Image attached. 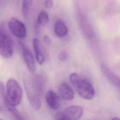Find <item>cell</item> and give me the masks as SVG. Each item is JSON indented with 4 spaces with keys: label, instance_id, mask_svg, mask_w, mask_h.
Segmentation results:
<instances>
[{
    "label": "cell",
    "instance_id": "obj_1",
    "mask_svg": "<svg viewBox=\"0 0 120 120\" xmlns=\"http://www.w3.org/2000/svg\"><path fill=\"white\" fill-rule=\"evenodd\" d=\"M23 83L31 106L36 110L39 109L41 106L42 95L45 85L43 78L39 75H25Z\"/></svg>",
    "mask_w": 120,
    "mask_h": 120
},
{
    "label": "cell",
    "instance_id": "obj_2",
    "mask_svg": "<svg viewBox=\"0 0 120 120\" xmlns=\"http://www.w3.org/2000/svg\"><path fill=\"white\" fill-rule=\"evenodd\" d=\"M13 53L12 39L3 24H0V55L5 59L10 58Z\"/></svg>",
    "mask_w": 120,
    "mask_h": 120
},
{
    "label": "cell",
    "instance_id": "obj_3",
    "mask_svg": "<svg viewBox=\"0 0 120 120\" xmlns=\"http://www.w3.org/2000/svg\"><path fill=\"white\" fill-rule=\"evenodd\" d=\"M6 88L7 96L11 103L15 106L19 105L22 98V90L18 82L14 79H9Z\"/></svg>",
    "mask_w": 120,
    "mask_h": 120
},
{
    "label": "cell",
    "instance_id": "obj_4",
    "mask_svg": "<svg viewBox=\"0 0 120 120\" xmlns=\"http://www.w3.org/2000/svg\"><path fill=\"white\" fill-rule=\"evenodd\" d=\"M75 87L78 94L83 98L90 100L95 96V91L93 85L85 79L81 78Z\"/></svg>",
    "mask_w": 120,
    "mask_h": 120
},
{
    "label": "cell",
    "instance_id": "obj_5",
    "mask_svg": "<svg viewBox=\"0 0 120 120\" xmlns=\"http://www.w3.org/2000/svg\"><path fill=\"white\" fill-rule=\"evenodd\" d=\"M8 27L12 34L19 38H23L26 36L27 30L25 25L15 17H12L9 20Z\"/></svg>",
    "mask_w": 120,
    "mask_h": 120
},
{
    "label": "cell",
    "instance_id": "obj_6",
    "mask_svg": "<svg viewBox=\"0 0 120 120\" xmlns=\"http://www.w3.org/2000/svg\"><path fill=\"white\" fill-rule=\"evenodd\" d=\"M21 48L22 56L26 65L30 72L33 74L36 70V64L34 57L29 49L23 45H21Z\"/></svg>",
    "mask_w": 120,
    "mask_h": 120
},
{
    "label": "cell",
    "instance_id": "obj_7",
    "mask_svg": "<svg viewBox=\"0 0 120 120\" xmlns=\"http://www.w3.org/2000/svg\"><path fill=\"white\" fill-rule=\"evenodd\" d=\"M83 108L78 105L67 107L63 112L66 120H78L83 114Z\"/></svg>",
    "mask_w": 120,
    "mask_h": 120
},
{
    "label": "cell",
    "instance_id": "obj_8",
    "mask_svg": "<svg viewBox=\"0 0 120 120\" xmlns=\"http://www.w3.org/2000/svg\"><path fill=\"white\" fill-rule=\"evenodd\" d=\"M13 105L9 101L3 83L0 81V112H7L8 108Z\"/></svg>",
    "mask_w": 120,
    "mask_h": 120
},
{
    "label": "cell",
    "instance_id": "obj_9",
    "mask_svg": "<svg viewBox=\"0 0 120 120\" xmlns=\"http://www.w3.org/2000/svg\"><path fill=\"white\" fill-rule=\"evenodd\" d=\"M58 92L60 96L65 100H70L74 98V91L73 89L65 82L59 86Z\"/></svg>",
    "mask_w": 120,
    "mask_h": 120
},
{
    "label": "cell",
    "instance_id": "obj_10",
    "mask_svg": "<svg viewBox=\"0 0 120 120\" xmlns=\"http://www.w3.org/2000/svg\"><path fill=\"white\" fill-rule=\"evenodd\" d=\"M45 99L48 105L53 110L59 109L60 106L59 96L53 91L49 90L46 94Z\"/></svg>",
    "mask_w": 120,
    "mask_h": 120
},
{
    "label": "cell",
    "instance_id": "obj_11",
    "mask_svg": "<svg viewBox=\"0 0 120 120\" xmlns=\"http://www.w3.org/2000/svg\"><path fill=\"white\" fill-rule=\"evenodd\" d=\"M101 69L107 79L115 87L119 88L120 79L119 77L105 65H101Z\"/></svg>",
    "mask_w": 120,
    "mask_h": 120
},
{
    "label": "cell",
    "instance_id": "obj_12",
    "mask_svg": "<svg viewBox=\"0 0 120 120\" xmlns=\"http://www.w3.org/2000/svg\"><path fill=\"white\" fill-rule=\"evenodd\" d=\"M33 47L35 52L36 59L39 65H42L45 61V55L41 48V45L38 39L34 38L33 39Z\"/></svg>",
    "mask_w": 120,
    "mask_h": 120
},
{
    "label": "cell",
    "instance_id": "obj_13",
    "mask_svg": "<svg viewBox=\"0 0 120 120\" xmlns=\"http://www.w3.org/2000/svg\"><path fill=\"white\" fill-rule=\"evenodd\" d=\"M54 32L55 34L59 37L66 36L68 33V29L63 21L57 20L54 24Z\"/></svg>",
    "mask_w": 120,
    "mask_h": 120
},
{
    "label": "cell",
    "instance_id": "obj_14",
    "mask_svg": "<svg viewBox=\"0 0 120 120\" xmlns=\"http://www.w3.org/2000/svg\"><path fill=\"white\" fill-rule=\"evenodd\" d=\"M49 22V16L47 12L45 10L40 11L37 19V24L39 26H44Z\"/></svg>",
    "mask_w": 120,
    "mask_h": 120
},
{
    "label": "cell",
    "instance_id": "obj_15",
    "mask_svg": "<svg viewBox=\"0 0 120 120\" xmlns=\"http://www.w3.org/2000/svg\"><path fill=\"white\" fill-rule=\"evenodd\" d=\"M33 0H23L22 2V13L23 17L26 19L29 15V13Z\"/></svg>",
    "mask_w": 120,
    "mask_h": 120
},
{
    "label": "cell",
    "instance_id": "obj_16",
    "mask_svg": "<svg viewBox=\"0 0 120 120\" xmlns=\"http://www.w3.org/2000/svg\"><path fill=\"white\" fill-rule=\"evenodd\" d=\"M81 79V78L79 75L75 73H72L69 76L70 82L74 87H75L77 85Z\"/></svg>",
    "mask_w": 120,
    "mask_h": 120
},
{
    "label": "cell",
    "instance_id": "obj_17",
    "mask_svg": "<svg viewBox=\"0 0 120 120\" xmlns=\"http://www.w3.org/2000/svg\"><path fill=\"white\" fill-rule=\"evenodd\" d=\"M53 5L52 0H45L44 3V7L47 9L51 8Z\"/></svg>",
    "mask_w": 120,
    "mask_h": 120
},
{
    "label": "cell",
    "instance_id": "obj_18",
    "mask_svg": "<svg viewBox=\"0 0 120 120\" xmlns=\"http://www.w3.org/2000/svg\"><path fill=\"white\" fill-rule=\"evenodd\" d=\"M59 59L62 61H65L67 59V54L65 52H60L58 55Z\"/></svg>",
    "mask_w": 120,
    "mask_h": 120
},
{
    "label": "cell",
    "instance_id": "obj_19",
    "mask_svg": "<svg viewBox=\"0 0 120 120\" xmlns=\"http://www.w3.org/2000/svg\"><path fill=\"white\" fill-rule=\"evenodd\" d=\"M55 120H66L63 112H58L56 114Z\"/></svg>",
    "mask_w": 120,
    "mask_h": 120
},
{
    "label": "cell",
    "instance_id": "obj_20",
    "mask_svg": "<svg viewBox=\"0 0 120 120\" xmlns=\"http://www.w3.org/2000/svg\"><path fill=\"white\" fill-rule=\"evenodd\" d=\"M43 41L44 43L46 44H49V43H51V39L50 37L46 35H44L43 37Z\"/></svg>",
    "mask_w": 120,
    "mask_h": 120
},
{
    "label": "cell",
    "instance_id": "obj_21",
    "mask_svg": "<svg viewBox=\"0 0 120 120\" xmlns=\"http://www.w3.org/2000/svg\"><path fill=\"white\" fill-rule=\"evenodd\" d=\"M111 120H120V118L117 117H114Z\"/></svg>",
    "mask_w": 120,
    "mask_h": 120
},
{
    "label": "cell",
    "instance_id": "obj_22",
    "mask_svg": "<svg viewBox=\"0 0 120 120\" xmlns=\"http://www.w3.org/2000/svg\"><path fill=\"white\" fill-rule=\"evenodd\" d=\"M0 120H3V119H0Z\"/></svg>",
    "mask_w": 120,
    "mask_h": 120
}]
</instances>
